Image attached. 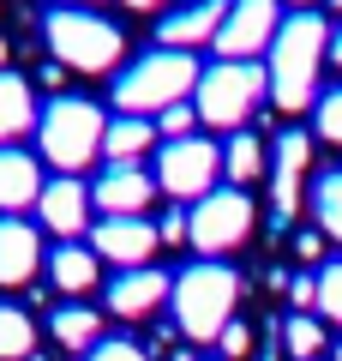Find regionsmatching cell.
<instances>
[{
  "label": "cell",
  "mask_w": 342,
  "mask_h": 361,
  "mask_svg": "<svg viewBox=\"0 0 342 361\" xmlns=\"http://www.w3.org/2000/svg\"><path fill=\"white\" fill-rule=\"evenodd\" d=\"M330 61L342 66V30H330Z\"/></svg>",
  "instance_id": "34"
},
{
  "label": "cell",
  "mask_w": 342,
  "mask_h": 361,
  "mask_svg": "<svg viewBox=\"0 0 342 361\" xmlns=\"http://www.w3.org/2000/svg\"><path fill=\"white\" fill-rule=\"evenodd\" d=\"M318 313L342 325V259H330V265L318 271Z\"/></svg>",
  "instance_id": "27"
},
{
  "label": "cell",
  "mask_w": 342,
  "mask_h": 361,
  "mask_svg": "<svg viewBox=\"0 0 342 361\" xmlns=\"http://www.w3.org/2000/svg\"><path fill=\"white\" fill-rule=\"evenodd\" d=\"M54 337H61L66 349H78V355H90V349L102 343L96 307H61V313H54Z\"/></svg>",
  "instance_id": "20"
},
{
  "label": "cell",
  "mask_w": 342,
  "mask_h": 361,
  "mask_svg": "<svg viewBox=\"0 0 342 361\" xmlns=\"http://www.w3.org/2000/svg\"><path fill=\"white\" fill-rule=\"evenodd\" d=\"M216 175H222V151H216L210 139H168L163 151H156V187H163L168 199H180V205H198V199L216 193Z\"/></svg>",
  "instance_id": "7"
},
{
  "label": "cell",
  "mask_w": 342,
  "mask_h": 361,
  "mask_svg": "<svg viewBox=\"0 0 342 361\" xmlns=\"http://www.w3.org/2000/svg\"><path fill=\"white\" fill-rule=\"evenodd\" d=\"M37 331H30L25 307H0V361H30Z\"/></svg>",
  "instance_id": "24"
},
{
  "label": "cell",
  "mask_w": 342,
  "mask_h": 361,
  "mask_svg": "<svg viewBox=\"0 0 342 361\" xmlns=\"http://www.w3.org/2000/svg\"><path fill=\"white\" fill-rule=\"evenodd\" d=\"M42 265V235L25 217H0V289L30 283Z\"/></svg>",
  "instance_id": "14"
},
{
  "label": "cell",
  "mask_w": 342,
  "mask_h": 361,
  "mask_svg": "<svg viewBox=\"0 0 342 361\" xmlns=\"http://www.w3.org/2000/svg\"><path fill=\"white\" fill-rule=\"evenodd\" d=\"M294 307H318V277H294Z\"/></svg>",
  "instance_id": "32"
},
{
  "label": "cell",
  "mask_w": 342,
  "mask_h": 361,
  "mask_svg": "<svg viewBox=\"0 0 342 361\" xmlns=\"http://www.w3.org/2000/svg\"><path fill=\"white\" fill-rule=\"evenodd\" d=\"M277 30H282L277 0H234L222 30H216V49H222V61H253L258 49L277 42Z\"/></svg>",
  "instance_id": "9"
},
{
  "label": "cell",
  "mask_w": 342,
  "mask_h": 361,
  "mask_svg": "<svg viewBox=\"0 0 342 361\" xmlns=\"http://www.w3.org/2000/svg\"><path fill=\"white\" fill-rule=\"evenodd\" d=\"M198 78H204V66H198V54H186V49H156V54H144L139 66H127V73L114 78V109L120 115H163V109H175V103H186L192 90H198Z\"/></svg>",
  "instance_id": "2"
},
{
  "label": "cell",
  "mask_w": 342,
  "mask_h": 361,
  "mask_svg": "<svg viewBox=\"0 0 342 361\" xmlns=\"http://www.w3.org/2000/svg\"><path fill=\"white\" fill-rule=\"evenodd\" d=\"M84 361H151V355H144L139 343H127V337H102V343L90 349Z\"/></svg>",
  "instance_id": "28"
},
{
  "label": "cell",
  "mask_w": 342,
  "mask_h": 361,
  "mask_svg": "<svg viewBox=\"0 0 342 361\" xmlns=\"http://www.w3.org/2000/svg\"><path fill=\"white\" fill-rule=\"evenodd\" d=\"M312 217H318V229L330 241H342V169H330V175L312 180Z\"/></svg>",
  "instance_id": "22"
},
{
  "label": "cell",
  "mask_w": 342,
  "mask_h": 361,
  "mask_svg": "<svg viewBox=\"0 0 342 361\" xmlns=\"http://www.w3.org/2000/svg\"><path fill=\"white\" fill-rule=\"evenodd\" d=\"M222 169H228V180H234V187H246V180H258L265 175V145H258V133H234V139H228V151H222Z\"/></svg>",
  "instance_id": "21"
},
{
  "label": "cell",
  "mask_w": 342,
  "mask_h": 361,
  "mask_svg": "<svg viewBox=\"0 0 342 361\" xmlns=\"http://www.w3.org/2000/svg\"><path fill=\"white\" fill-rule=\"evenodd\" d=\"M42 30H49L54 61H61V66H78V73H108V66H120V54H127L120 25H114V18L84 13V6H54V13L42 18Z\"/></svg>",
  "instance_id": "4"
},
{
  "label": "cell",
  "mask_w": 342,
  "mask_h": 361,
  "mask_svg": "<svg viewBox=\"0 0 342 361\" xmlns=\"http://www.w3.org/2000/svg\"><path fill=\"white\" fill-rule=\"evenodd\" d=\"M318 247H324V241H318V235H312V229H306V235H300V241H294V253H300V259H318Z\"/></svg>",
  "instance_id": "33"
},
{
  "label": "cell",
  "mask_w": 342,
  "mask_h": 361,
  "mask_svg": "<svg viewBox=\"0 0 342 361\" xmlns=\"http://www.w3.org/2000/svg\"><path fill=\"white\" fill-rule=\"evenodd\" d=\"M216 343H222V355H246V349H253V331H246V325H234V319H228Z\"/></svg>",
  "instance_id": "30"
},
{
  "label": "cell",
  "mask_w": 342,
  "mask_h": 361,
  "mask_svg": "<svg viewBox=\"0 0 342 361\" xmlns=\"http://www.w3.org/2000/svg\"><path fill=\"white\" fill-rule=\"evenodd\" d=\"M192 103H175V109H163V115H156V127L168 133V139H192Z\"/></svg>",
  "instance_id": "29"
},
{
  "label": "cell",
  "mask_w": 342,
  "mask_h": 361,
  "mask_svg": "<svg viewBox=\"0 0 342 361\" xmlns=\"http://www.w3.org/2000/svg\"><path fill=\"white\" fill-rule=\"evenodd\" d=\"M151 199H156V175H144L139 163H108L90 187V205L108 217H144Z\"/></svg>",
  "instance_id": "11"
},
{
  "label": "cell",
  "mask_w": 342,
  "mask_h": 361,
  "mask_svg": "<svg viewBox=\"0 0 342 361\" xmlns=\"http://www.w3.org/2000/svg\"><path fill=\"white\" fill-rule=\"evenodd\" d=\"M246 235H253V199H246V187H216L186 217V241L198 253H234Z\"/></svg>",
  "instance_id": "8"
},
{
  "label": "cell",
  "mask_w": 342,
  "mask_h": 361,
  "mask_svg": "<svg viewBox=\"0 0 342 361\" xmlns=\"http://www.w3.org/2000/svg\"><path fill=\"white\" fill-rule=\"evenodd\" d=\"M228 6L234 0H198V6H180V13L163 18V49H198V42H216V30H222Z\"/></svg>",
  "instance_id": "15"
},
{
  "label": "cell",
  "mask_w": 342,
  "mask_h": 361,
  "mask_svg": "<svg viewBox=\"0 0 342 361\" xmlns=\"http://www.w3.org/2000/svg\"><path fill=\"white\" fill-rule=\"evenodd\" d=\"M330 6H336V13H342V0H330Z\"/></svg>",
  "instance_id": "36"
},
{
  "label": "cell",
  "mask_w": 342,
  "mask_h": 361,
  "mask_svg": "<svg viewBox=\"0 0 342 361\" xmlns=\"http://www.w3.org/2000/svg\"><path fill=\"white\" fill-rule=\"evenodd\" d=\"M168 295H175V277H168V271H156V265L120 271V277L108 283V307L120 313V319H151Z\"/></svg>",
  "instance_id": "13"
},
{
  "label": "cell",
  "mask_w": 342,
  "mask_h": 361,
  "mask_svg": "<svg viewBox=\"0 0 342 361\" xmlns=\"http://www.w3.org/2000/svg\"><path fill=\"white\" fill-rule=\"evenodd\" d=\"M37 217L49 223V235H61V241L84 235V229H90V187H84L78 175L49 180V187H42V199H37Z\"/></svg>",
  "instance_id": "12"
},
{
  "label": "cell",
  "mask_w": 342,
  "mask_h": 361,
  "mask_svg": "<svg viewBox=\"0 0 342 361\" xmlns=\"http://www.w3.org/2000/svg\"><path fill=\"white\" fill-rule=\"evenodd\" d=\"M336 361H342V343H336Z\"/></svg>",
  "instance_id": "37"
},
{
  "label": "cell",
  "mask_w": 342,
  "mask_h": 361,
  "mask_svg": "<svg viewBox=\"0 0 342 361\" xmlns=\"http://www.w3.org/2000/svg\"><path fill=\"white\" fill-rule=\"evenodd\" d=\"M175 325L192 337V343H216L222 325L234 319V301H241V277L216 259H198L175 277Z\"/></svg>",
  "instance_id": "3"
},
{
  "label": "cell",
  "mask_w": 342,
  "mask_h": 361,
  "mask_svg": "<svg viewBox=\"0 0 342 361\" xmlns=\"http://www.w3.org/2000/svg\"><path fill=\"white\" fill-rule=\"evenodd\" d=\"M156 247H163V235H156V223H144V217H102L96 229H90V253L114 259L120 271L151 265Z\"/></svg>",
  "instance_id": "10"
},
{
  "label": "cell",
  "mask_w": 342,
  "mask_h": 361,
  "mask_svg": "<svg viewBox=\"0 0 342 361\" xmlns=\"http://www.w3.org/2000/svg\"><path fill=\"white\" fill-rule=\"evenodd\" d=\"M265 90H270L265 66H253V61H216V66H204V78H198V121L241 133V121L258 109Z\"/></svg>",
  "instance_id": "6"
},
{
  "label": "cell",
  "mask_w": 342,
  "mask_h": 361,
  "mask_svg": "<svg viewBox=\"0 0 342 361\" xmlns=\"http://www.w3.org/2000/svg\"><path fill=\"white\" fill-rule=\"evenodd\" d=\"M282 349H289L294 361H318V355H324V325H318L312 313L282 319Z\"/></svg>",
  "instance_id": "23"
},
{
  "label": "cell",
  "mask_w": 342,
  "mask_h": 361,
  "mask_svg": "<svg viewBox=\"0 0 342 361\" xmlns=\"http://www.w3.org/2000/svg\"><path fill=\"white\" fill-rule=\"evenodd\" d=\"M37 103H30V85L18 73H0V145H13L18 133L37 127Z\"/></svg>",
  "instance_id": "19"
},
{
  "label": "cell",
  "mask_w": 342,
  "mask_h": 361,
  "mask_svg": "<svg viewBox=\"0 0 342 361\" xmlns=\"http://www.w3.org/2000/svg\"><path fill=\"white\" fill-rule=\"evenodd\" d=\"M324 54H330V25L318 13L282 18L277 42H270V61H265L270 97H277L282 115H300V109L318 103V66H324Z\"/></svg>",
  "instance_id": "1"
},
{
  "label": "cell",
  "mask_w": 342,
  "mask_h": 361,
  "mask_svg": "<svg viewBox=\"0 0 342 361\" xmlns=\"http://www.w3.org/2000/svg\"><path fill=\"white\" fill-rule=\"evenodd\" d=\"M42 163L37 157H25L18 145H0V211H25L42 199Z\"/></svg>",
  "instance_id": "16"
},
{
  "label": "cell",
  "mask_w": 342,
  "mask_h": 361,
  "mask_svg": "<svg viewBox=\"0 0 342 361\" xmlns=\"http://www.w3.org/2000/svg\"><path fill=\"white\" fill-rule=\"evenodd\" d=\"M0 73H6V37H0Z\"/></svg>",
  "instance_id": "35"
},
{
  "label": "cell",
  "mask_w": 342,
  "mask_h": 361,
  "mask_svg": "<svg viewBox=\"0 0 342 361\" xmlns=\"http://www.w3.org/2000/svg\"><path fill=\"white\" fill-rule=\"evenodd\" d=\"M312 133L324 145H342V85L336 90H318V103H312Z\"/></svg>",
  "instance_id": "25"
},
{
  "label": "cell",
  "mask_w": 342,
  "mask_h": 361,
  "mask_svg": "<svg viewBox=\"0 0 342 361\" xmlns=\"http://www.w3.org/2000/svg\"><path fill=\"white\" fill-rule=\"evenodd\" d=\"M294 6H306V0H294Z\"/></svg>",
  "instance_id": "38"
},
{
  "label": "cell",
  "mask_w": 342,
  "mask_h": 361,
  "mask_svg": "<svg viewBox=\"0 0 342 361\" xmlns=\"http://www.w3.org/2000/svg\"><path fill=\"white\" fill-rule=\"evenodd\" d=\"M306 157H312V133L289 127V133L277 139V169H282V175H300V169H306Z\"/></svg>",
  "instance_id": "26"
},
{
  "label": "cell",
  "mask_w": 342,
  "mask_h": 361,
  "mask_svg": "<svg viewBox=\"0 0 342 361\" xmlns=\"http://www.w3.org/2000/svg\"><path fill=\"white\" fill-rule=\"evenodd\" d=\"M96 265H102V259L90 253V247H78V241H66V247L49 253V277H54V289H66V295L96 289Z\"/></svg>",
  "instance_id": "17"
},
{
  "label": "cell",
  "mask_w": 342,
  "mask_h": 361,
  "mask_svg": "<svg viewBox=\"0 0 342 361\" xmlns=\"http://www.w3.org/2000/svg\"><path fill=\"white\" fill-rule=\"evenodd\" d=\"M102 133H108V121H102V109L84 103V97H54V103L42 109V121H37L42 157H49L54 169H66V175H78V169L96 157Z\"/></svg>",
  "instance_id": "5"
},
{
  "label": "cell",
  "mask_w": 342,
  "mask_h": 361,
  "mask_svg": "<svg viewBox=\"0 0 342 361\" xmlns=\"http://www.w3.org/2000/svg\"><path fill=\"white\" fill-rule=\"evenodd\" d=\"M156 235H163V241H186V211H168V217L156 223Z\"/></svg>",
  "instance_id": "31"
},
{
  "label": "cell",
  "mask_w": 342,
  "mask_h": 361,
  "mask_svg": "<svg viewBox=\"0 0 342 361\" xmlns=\"http://www.w3.org/2000/svg\"><path fill=\"white\" fill-rule=\"evenodd\" d=\"M151 145H156V121H144V115H114L108 133H102V151H108V163H139Z\"/></svg>",
  "instance_id": "18"
}]
</instances>
